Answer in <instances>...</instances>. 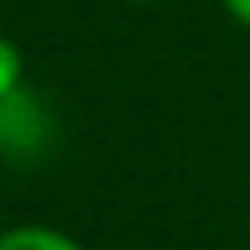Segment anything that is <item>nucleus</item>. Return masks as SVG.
Masks as SVG:
<instances>
[{"instance_id": "f257e3e1", "label": "nucleus", "mask_w": 250, "mask_h": 250, "mask_svg": "<svg viewBox=\"0 0 250 250\" xmlns=\"http://www.w3.org/2000/svg\"><path fill=\"white\" fill-rule=\"evenodd\" d=\"M0 250H83V246L48 224H18V229L0 233Z\"/></svg>"}, {"instance_id": "f03ea898", "label": "nucleus", "mask_w": 250, "mask_h": 250, "mask_svg": "<svg viewBox=\"0 0 250 250\" xmlns=\"http://www.w3.org/2000/svg\"><path fill=\"white\" fill-rule=\"evenodd\" d=\"M18 88H22V48L9 35H0V105L13 101Z\"/></svg>"}, {"instance_id": "7ed1b4c3", "label": "nucleus", "mask_w": 250, "mask_h": 250, "mask_svg": "<svg viewBox=\"0 0 250 250\" xmlns=\"http://www.w3.org/2000/svg\"><path fill=\"white\" fill-rule=\"evenodd\" d=\"M224 9H229L242 26H250V0H224Z\"/></svg>"}]
</instances>
